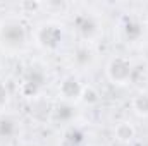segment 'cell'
I'll list each match as a JSON object with an SVG mask.
<instances>
[{"label": "cell", "mask_w": 148, "mask_h": 146, "mask_svg": "<svg viewBox=\"0 0 148 146\" xmlns=\"http://www.w3.org/2000/svg\"><path fill=\"white\" fill-rule=\"evenodd\" d=\"M83 88H84V84L81 83V79L76 74L69 72L66 76H62V79L59 81V84H57V96H59L60 102L76 105V103H79Z\"/></svg>", "instance_id": "cell-6"}, {"label": "cell", "mask_w": 148, "mask_h": 146, "mask_svg": "<svg viewBox=\"0 0 148 146\" xmlns=\"http://www.w3.org/2000/svg\"><path fill=\"white\" fill-rule=\"evenodd\" d=\"M134 64L124 53H115L105 64V77L114 86H127L133 79Z\"/></svg>", "instance_id": "cell-5"}, {"label": "cell", "mask_w": 148, "mask_h": 146, "mask_svg": "<svg viewBox=\"0 0 148 146\" xmlns=\"http://www.w3.org/2000/svg\"><path fill=\"white\" fill-rule=\"evenodd\" d=\"M19 132V120L10 113H0V139L10 141Z\"/></svg>", "instance_id": "cell-11"}, {"label": "cell", "mask_w": 148, "mask_h": 146, "mask_svg": "<svg viewBox=\"0 0 148 146\" xmlns=\"http://www.w3.org/2000/svg\"><path fill=\"white\" fill-rule=\"evenodd\" d=\"M145 146H148V145H145Z\"/></svg>", "instance_id": "cell-16"}, {"label": "cell", "mask_w": 148, "mask_h": 146, "mask_svg": "<svg viewBox=\"0 0 148 146\" xmlns=\"http://www.w3.org/2000/svg\"><path fill=\"white\" fill-rule=\"evenodd\" d=\"M29 31L19 17H7L0 21V50L3 53H19L26 48Z\"/></svg>", "instance_id": "cell-2"}, {"label": "cell", "mask_w": 148, "mask_h": 146, "mask_svg": "<svg viewBox=\"0 0 148 146\" xmlns=\"http://www.w3.org/2000/svg\"><path fill=\"white\" fill-rule=\"evenodd\" d=\"M73 28H74V31H76V36L79 38V43L93 45L95 41H98L102 38V35H103L102 21L91 10H81V12L74 14Z\"/></svg>", "instance_id": "cell-3"}, {"label": "cell", "mask_w": 148, "mask_h": 146, "mask_svg": "<svg viewBox=\"0 0 148 146\" xmlns=\"http://www.w3.org/2000/svg\"><path fill=\"white\" fill-rule=\"evenodd\" d=\"M62 141H64V146H79L84 141V132H83L77 126L73 124V126L66 127Z\"/></svg>", "instance_id": "cell-14"}, {"label": "cell", "mask_w": 148, "mask_h": 146, "mask_svg": "<svg viewBox=\"0 0 148 146\" xmlns=\"http://www.w3.org/2000/svg\"><path fill=\"white\" fill-rule=\"evenodd\" d=\"M76 105L73 103H66V102H59L57 105H53L50 110V122L55 126H73V120L76 119Z\"/></svg>", "instance_id": "cell-9"}, {"label": "cell", "mask_w": 148, "mask_h": 146, "mask_svg": "<svg viewBox=\"0 0 148 146\" xmlns=\"http://www.w3.org/2000/svg\"><path fill=\"white\" fill-rule=\"evenodd\" d=\"M10 103V89L3 79H0V112H5V108Z\"/></svg>", "instance_id": "cell-15"}, {"label": "cell", "mask_w": 148, "mask_h": 146, "mask_svg": "<svg viewBox=\"0 0 148 146\" xmlns=\"http://www.w3.org/2000/svg\"><path fill=\"white\" fill-rule=\"evenodd\" d=\"M112 136L119 145H131L136 138V127L131 120H121L114 126Z\"/></svg>", "instance_id": "cell-10"}, {"label": "cell", "mask_w": 148, "mask_h": 146, "mask_svg": "<svg viewBox=\"0 0 148 146\" xmlns=\"http://www.w3.org/2000/svg\"><path fill=\"white\" fill-rule=\"evenodd\" d=\"M47 81H48V72L45 71V67L40 65V64H31L23 72L21 83H19L21 96H24V98H28L31 102L40 98Z\"/></svg>", "instance_id": "cell-4"}, {"label": "cell", "mask_w": 148, "mask_h": 146, "mask_svg": "<svg viewBox=\"0 0 148 146\" xmlns=\"http://www.w3.org/2000/svg\"><path fill=\"white\" fill-rule=\"evenodd\" d=\"M119 31H121V38L126 43H138L141 38L145 36V24L138 19V17H124L122 23L119 24Z\"/></svg>", "instance_id": "cell-8"}, {"label": "cell", "mask_w": 148, "mask_h": 146, "mask_svg": "<svg viewBox=\"0 0 148 146\" xmlns=\"http://www.w3.org/2000/svg\"><path fill=\"white\" fill-rule=\"evenodd\" d=\"M33 43L47 53H55L66 41V28L57 19H43L31 29Z\"/></svg>", "instance_id": "cell-1"}, {"label": "cell", "mask_w": 148, "mask_h": 146, "mask_svg": "<svg viewBox=\"0 0 148 146\" xmlns=\"http://www.w3.org/2000/svg\"><path fill=\"white\" fill-rule=\"evenodd\" d=\"M131 110L140 119H148V91L141 89L131 98Z\"/></svg>", "instance_id": "cell-12"}, {"label": "cell", "mask_w": 148, "mask_h": 146, "mask_svg": "<svg viewBox=\"0 0 148 146\" xmlns=\"http://www.w3.org/2000/svg\"><path fill=\"white\" fill-rule=\"evenodd\" d=\"M102 100V95L100 91L93 86V84H84L83 88V93H81V98H79V103L91 108V107H97Z\"/></svg>", "instance_id": "cell-13"}, {"label": "cell", "mask_w": 148, "mask_h": 146, "mask_svg": "<svg viewBox=\"0 0 148 146\" xmlns=\"http://www.w3.org/2000/svg\"><path fill=\"white\" fill-rule=\"evenodd\" d=\"M97 60V52L93 45L88 43H77L71 53V64L77 71H88Z\"/></svg>", "instance_id": "cell-7"}]
</instances>
